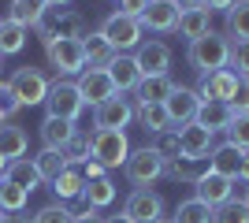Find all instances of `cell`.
<instances>
[{"label":"cell","mask_w":249,"mask_h":223,"mask_svg":"<svg viewBox=\"0 0 249 223\" xmlns=\"http://www.w3.org/2000/svg\"><path fill=\"white\" fill-rule=\"evenodd\" d=\"M104 223H134L126 212H119V216H104Z\"/></svg>","instance_id":"obj_51"},{"label":"cell","mask_w":249,"mask_h":223,"mask_svg":"<svg viewBox=\"0 0 249 223\" xmlns=\"http://www.w3.org/2000/svg\"><path fill=\"white\" fill-rule=\"evenodd\" d=\"M82 175H86V182H89V179H104V175H108V168H104V164H97V160H86V164H82Z\"/></svg>","instance_id":"obj_46"},{"label":"cell","mask_w":249,"mask_h":223,"mask_svg":"<svg viewBox=\"0 0 249 223\" xmlns=\"http://www.w3.org/2000/svg\"><path fill=\"white\" fill-rule=\"evenodd\" d=\"M82 201L89 205V208H104V205L115 201V182L104 175V179H89L82 190Z\"/></svg>","instance_id":"obj_31"},{"label":"cell","mask_w":249,"mask_h":223,"mask_svg":"<svg viewBox=\"0 0 249 223\" xmlns=\"http://www.w3.org/2000/svg\"><path fill=\"white\" fill-rule=\"evenodd\" d=\"M227 104L234 108V116H246V112H249V78H246V74H238V86H234V97H231Z\"/></svg>","instance_id":"obj_42"},{"label":"cell","mask_w":249,"mask_h":223,"mask_svg":"<svg viewBox=\"0 0 249 223\" xmlns=\"http://www.w3.org/2000/svg\"><path fill=\"white\" fill-rule=\"evenodd\" d=\"M63 160H67L71 168H82L86 160H93V149H89V134H82V130H78V134H74V138L63 145Z\"/></svg>","instance_id":"obj_38"},{"label":"cell","mask_w":249,"mask_h":223,"mask_svg":"<svg viewBox=\"0 0 249 223\" xmlns=\"http://www.w3.org/2000/svg\"><path fill=\"white\" fill-rule=\"evenodd\" d=\"M227 37H234V45L249 41V0H234L227 11Z\"/></svg>","instance_id":"obj_33"},{"label":"cell","mask_w":249,"mask_h":223,"mask_svg":"<svg viewBox=\"0 0 249 223\" xmlns=\"http://www.w3.org/2000/svg\"><path fill=\"white\" fill-rule=\"evenodd\" d=\"M205 171H208V160H197V156H178L175 164H167L164 175H171L175 182H186V186H194V182H197Z\"/></svg>","instance_id":"obj_29"},{"label":"cell","mask_w":249,"mask_h":223,"mask_svg":"<svg viewBox=\"0 0 249 223\" xmlns=\"http://www.w3.org/2000/svg\"><path fill=\"white\" fill-rule=\"evenodd\" d=\"M175 82H171V74H142V82H138V104H164L167 97H171Z\"/></svg>","instance_id":"obj_22"},{"label":"cell","mask_w":249,"mask_h":223,"mask_svg":"<svg viewBox=\"0 0 249 223\" xmlns=\"http://www.w3.org/2000/svg\"><path fill=\"white\" fill-rule=\"evenodd\" d=\"M26 201H30V193L22 190V186H15V182L0 179V208L4 212H22L26 208Z\"/></svg>","instance_id":"obj_39"},{"label":"cell","mask_w":249,"mask_h":223,"mask_svg":"<svg viewBox=\"0 0 249 223\" xmlns=\"http://www.w3.org/2000/svg\"><path fill=\"white\" fill-rule=\"evenodd\" d=\"M26 34H30L26 26H19V22L4 19V22H0V56H15V52H22Z\"/></svg>","instance_id":"obj_32"},{"label":"cell","mask_w":249,"mask_h":223,"mask_svg":"<svg viewBox=\"0 0 249 223\" xmlns=\"http://www.w3.org/2000/svg\"><path fill=\"white\" fill-rule=\"evenodd\" d=\"M89 149H93V160L104 164V168H123L126 156H130L126 130H93L89 134Z\"/></svg>","instance_id":"obj_2"},{"label":"cell","mask_w":249,"mask_h":223,"mask_svg":"<svg viewBox=\"0 0 249 223\" xmlns=\"http://www.w3.org/2000/svg\"><path fill=\"white\" fill-rule=\"evenodd\" d=\"M52 190H56V197L60 201H74V197H82V190H86V175H82V168H67L60 171V179L52 182Z\"/></svg>","instance_id":"obj_28"},{"label":"cell","mask_w":249,"mask_h":223,"mask_svg":"<svg viewBox=\"0 0 249 223\" xmlns=\"http://www.w3.org/2000/svg\"><path fill=\"white\" fill-rule=\"evenodd\" d=\"M186 4H178V0H149V8L142 11V30H156V34H167L178 26V15H182Z\"/></svg>","instance_id":"obj_10"},{"label":"cell","mask_w":249,"mask_h":223,"mask_svg":"<svg viewBox=\"0 0 249 223\" xmlns=\"http://www.w3.org/2000/svg\"><path fill=\"white\" fill-rule=\"evenodd\" d=\"M4 179L8 182H15V186H22V190L26 193H34L37 190V186H41V175H37V164H34V160H11L8 164V171H4Z\"/></svg>","instance_id":"obj_26"},{"label":"cell","mask_w":249,"mask_h":223,"mask_svg":"<svg viewBox=\"0 0 249 223\" xmlns=\"http://www.w3.org/2000/svg\"><path fill=\"white\" fill-rule=\"evenodd\" d=\"M49 64L56 67V74H82L86 71V49L78 37H56L45 45Z\"/></svg>","instance_id":"obj_4"},{"label":"cell","mask_w":249,"mask_h":223,"mask_svg":"<svg viewBox=\"0 0 249 223\" xmlns=\"http://www.w3.org/2000/svg\"><path fill=\"white\" fill-rule=\"evenodd\" d=\"M78 134V127H74L71 119H56V116H45L41 119V141H45V149H60L63 153V145Z\"/></svg>","instance_id":"obj_24"},{"label":"cell","mask_w":249,"mask_h":223,"mask_svg":"<svg viewBox=\"0 0 249 223\" xmlns=\"http://www.w3.org/2000/svg\"><path fill=\"white\" fill-rule=\"evenodd\" d=\"M45 108H49V116L71 119V123H74V119L82 116L86 101H82V93H78V86H74V82H52L49 97H45Z\"/></svg>","instance_id":"obj_8"},{"label":"cell","mask_w":249,"mask_h":223,"mask_svg":"<svg viewBox=\"0 0 249 223\" xmlns=\"http://www.w3.org/2000/svg\"><path fill=\"white\" fill-rule=\"evenodd\" d=\"M108 78L115 82V89L119 93H126V89H138V82H142V71H138V60L130 52H119L108 64Z\"/></svg>","instance_id":"obj_21"},{"label":"cell","mask_w":249,"mask_h":223,"mask_svg":"<svg viewBox=\"0 0 249 223\" xmlns=\"http://www.w3.org/2000/svg\"><path fill=\"white\" fill-rule=\"evenodd\" d=\"M0 60H4V56H0ZM0 86H4V78H0Z\"/></svg>","instance_id":"obj_57"},{"label":"cell","mask_w":249,"mask_h":223,"mask_svg":"<svg viewBox=\"0 0 249 223\" xmlns=\"http://www.w3.org/2000/svg\"><path fill=\"white\" fill-rule=\"evenodd\" d=\"M212 223H249V205L242 197H231L212 208Z\"/></svg>","instance_id":"obj_37"},{"label":"cell","mask_w":249,"mask_h":223,"mask_svg":"<svg viewBox=\"0 0 249 223\" xmlns=\"http://www.w3.org/2000/svg\"><path fill=\"white\" fill-rule=\"evenodd\" d=\"M123 171H126V179L134 182V186H153V182L167 171V164L145 145V149H130V156H126Z\"/></svg>","instance_id":"obj_7"},{"label":"cell","mask_w":249,"mask_h":223,"mask_svg":"<svg viewBox=\"0 0 249 223\" xmlns=\"http://www.w3.org/2000/svg\"><path fill=\"white\" fill-rule=\"evenodd\" d=\"M26 145H30V138H26L22 127H15V123H4V127H0V156L22 160L26 156Z\"/></svg>","instance_id":"obj_27"},{"label":"cell","mask_w":249,"mask_h":223,"mask_svg":"<svg viewBox=\"0 0 249 223\" xmlns=\"http://www.w3.org/2000/svg\"><path fill=\"white\" fill-rule=\"evenodd\" d=\"M123 212L134 223H156V220H164V197L156 190H149V186H138V190L126 197Z\"/></svg>","instance_id":"obj_9"},{"label":"cell","mask_w":249,"mask_h":223,"mask_svg":"<svg viewBox=\"0 0 249 223\" xmlns=\"http://www.w3.org/2000/svg\"><path fill=\"white\" fill-rule=\"evenodd\" d=\"M149 149H153L164 164H175V160L182 156V149H178V130H160V134H153Z\"/></svg>","instance_id":"obj_36"},{"label":"cell","mask_w":249,"mask_h":223,"mask_svg":"<svg viewBox=\"0 0 249 223\" xmlns=\"http://www.w3.org/2000/svg\"><path fill=\"white\" fill-rule=\"evenodd\" d=\"M0 127H4V119H0Z\"/></svg>","instance_id":"obj_58"},{"label":"cell","mask_w":249,"mask_h":223,"mask_svg":"<svg viewBox=\"0 0 249 223\" xmlns=\"http://www.w3.org/2000/svg\"><path fill=\"white\" fill-rule=\"evenodd\" d=\"M171 223H212V208L205 201H197V197H186V201H178Z\"/></svg>","instance_id":"obj_35"},{"label":"cell","mask_w":249,"mask_h":223,"mask_svg":"<svg viewBox=\"0 0 249 223\" xmlns=\"http://www.w3.org/2000/svg\"><path fill=\"white\" fill-rule=\"evenodd\" d=\"M19 112V101H15V93H11V86L4 82L0 86V119H11Z\"/></svg>","instance_id":"obj_44"},{"label":"cell","mask_w":249,"mask_h":223,"mask_svg":"<svg viewBox=\"0 0 249 223\" xmlns=\"http://www.w3.org/2000/svg\"><path fill=\"white\" fill-rule=\"evenodd\" d=\"M115 4H119V0H115Z\"/></svg>","instance_id":"obj_59"},{"label":"cell","mask_w":249,"mask_h":223,"mask_svg":"<svg viewBox=\"0 0 249 223\" xmlns=\"http://www.w3.org/2000/svg\"><path fill=\"white\" fill-rule=\"evenodd\" d=\"M82 49H86V67H93V71H108V64L119 56L112 45L104 41L101 30H97V34H86V37H82Z\"/></svg>","instance_id":"obj_23"},{"label":"cell","mask_w":249,"mask_h":223,"mask_svg":"<svg viewBox=\"0 0 249 223\" xmlns=\"http://www.w3.org/2000/svg\"><path fill=\"white\" fill-rule=\"evenodd\" d=\"M134 119V104L123 93H115L112 101H104L101 108H93V130H123Z\"/></svg>","instance_id":"obj_12"},{"label":"cell","mask_w":249,"mask_h":223,"mask_svg":"<svg viewBox=\"0 0 249 223\" xmlns=\"http://www.w3.org/2000/svg\"><path fill=\"white\" fill-rule=\"evenodd\" d=\"M45 4H49V8H67L71 0H45Z\"/></svg>","instance_id":"obj_52"},{"label":"cell","mask_w":249,"mask_h":223,"mask_svg":"<svg viewBox=\"0 0 249 223\" xmlns=\"http://www.w3.org/2000/svg\"><path fill=\"white\" fill-rule=\"evenodd\" d=\"M194 4H201L205 11H231L234 8V0H194Z\"/></svg>","instance_id":"obj_48"},{"label":"cell","mask_w":249,"mask_h":223,"mask_svg":"<svg viewBox=\"0 0 249 223\" xmlns=\"http://www.w3.org/2000/svg\"><path fill=\"white\" fill-rule=\"evenodd\" d=\"M134 60H138V71L142 74H167L171 67V49L164 41H142L134 49Z\"/></svg>","instance_id":"obj_15"},{"label":"cell","mask_w":249,"mask_h":223,"mask_svg":"<svg viewBox=\"0 0 249 223\" xmlns=\"http://www.w3.org/2000/svg\"><path fill=\"white\" fill-rule=\"evenodd\" d=\"M45 15H49V4L45 0H11V22H19V26H26V30H37L45 22Z\"/></svg>","instance_id":"obj_25"},{"label":"cell","mask_w":249,"mask_h":223,"mask_svg":"<svg viewBox=\"0 0 249 223\" xmlns=\"http://www.w3.org/2000/svg\"><path fill=\"white\" fill-rule=\"evenodd\" d=\"M178 4H194V0H178Z\"/></svg>","instance_id":"obj_55"},{"label":"cell","mask_w":249,"mask_h":223,"mask_svg":"<svg viewBox=\"0 0 249 223\" xmlns=\"http://www.w3.org/2000/svg\"><path fill=\"white\" fill-rule=\"evenodd\" d=\"M186 60H190V67H194L201 78L212 74V71H223V67L231 64V37H227V34H219V30L201 34L197 41H190Z\"/></svg>","instance_id":"obj_1"},{"label":"cell","mask_w":249,"mask_h":223,"mask_svg":"<svg viewBox=\"0 0 249 223\" xmlns=\"http://www.w3.org/2000/svg\"><path fill=\"white\" fill-rule=\"evenodd\" d=\"M231 64H234V74H246L249 78V41L231 45Z\"/></svg>","instance_id":"obj_43"},{"label":"cell","mask_w":249,"mask_h":223,"mask_svg":"<svg viewBox=\"0 0 249 223\" xmlns=\"http://www.w3.org/2000/svg\"><path fill=\"white\" fill-rule=\"evenodd\" d=\"M238 186H242V201L249 205V186H246V182H238Z\"/></svg>","instance_id":"obj_54"},{"label":"cell","mask_w":249,"mask_h":223,"mask_svg":"<svg viewBox=\"0 0 249 223\" xmlns=\"http://www.w3.org/2000/svg\"><path fill=\"white\" fill-rule=\"evenodd\" d=\"M242 160H246V149L231 145V141H223V145H212V153H208V168L216 171V175L238 179V171H242Z\"/></svg>","instance_id":"obj_19"},{"label":"cell","mask_w":249,"mask_h":223,"mask_svg":"<svg viewBox=\"0 0 249 223\" xmlns=\"http://www.w3.org/2000/svg\"><path fill=\"white\" fill-rule=\"evenodd\" d=\"M186 41H197L201 34L212 30V11H205L201 4H186L182 8V15H178V26H175Z\"/></svg>","instance_id":"obj_20"},{"label":"cell","mask_w":249,"mask_h":223,"mask_svg":"<svg viewBox=\"0 0 249 223\" xmlns=\"http://www.w3.org/2000/svg\"><path fill=\"white\" fill-rule=\"evenodd\" d=\"M156 223H171V220H156Z\"/></svg>","instance_id":"obj_56"},{"label":"cell","mask_w":249,"mask_h":223,"mask_svg":"<svg viewBox=\"0 0 249 223\" xmlns=\"http://www.w3.org/2000/svg\"><path fill=\"white\" fill-rule=\"evenodd\" d=\"M101 34H104V41L112 45L115 52H130V49L142 45V22L130 19V15H123V11H112V15L101 22Z\"/></svg>","instance_id":"obj_3"},{"label":"cell","mask_w":249,"mask_h":223,"mask_svg":"<svg viewBox=\"0 0 249 223\" xmlns=\"http://www.w3.org/2000/svg\"><path fill=\"white\" fill-rule=\"evenodd\" d=\"M34 164H37V175H41V182H56V179H60V171L67 168V160H63L60 149H41V153L34 156Z\"/></svg>","instance_id":"obj_34"},{"label":"cell","mask_w":249,"mask_h":223,"mask_svg":"<svg viewBox=\"0 0 249 223\" xmlns=\"http://www.w3.org/2000/svg\"><path fill=\"white\" fill-rule=\"evenodd\" d=\"M194 197H197V201H205L208 208H216V205H223V201H231V197H234V179L216 175V171L208 168L205 175L194 182Z\"/></svg>","instance_id":"obj_13"},{"label":"cell","mask_w":249,"mask_h":223,"mask_svg":"<svg viewBox=\"0 0 249 223\" xmlns=\"http://www.w3.org/2000/svg\"><path fill=\"white\" fill-rule=\"evenodd\" d=\"M194 123H201L208 134H227V127L234 123V108H231L227 101H201Z\"/></svg>","instance_id":"obj_16"},{"label":"cell","mask_w":249,"mask_h":223,"mask_svg":"<svg viewBox=\"0 0 249 223\" xmlns=\"http://www.w3.org/2000/svg\"><path fill=\"white\" fill-rule=\"evenodd\" d=\"M74 223H104V216L97 212V208H89V205H86L82 212H74Z\"/></svg>","instance_id":"obj_47"},{"label":"cell","mask_w":249,"mask_h":223,"mask_svg":"<svg viewBox=\"0 0 249 223\" xmlns=\"http://www.w3.org/2000/svg\"><path fill=\"white\" fill-rule=\"evenodd\" d=\"M234 182H246V186H249V153H246V160H242V171H238V179H234Z\"/></svg>","instance_id":"obj_50"},{"label":"cell","mask_w":249,"mask_h":223,"mask_svg":"<svg viewBox=\"0 0 249 223\" xmlns=\"http://www.w3.org/2000/svg\"><path fill=\"white\" fill-rule=\"evenodd\" d=\"M37 34H41V41H56V37H78L82 41L86 37V19L78 15V11H60V8H49V15H45V22L37 26Z\"/></svg>","instance_id":"obj_6"},{"label":"cell","mask_w":249,"mask_h":223,"mask_svg":"<svg viewBox=\"0 0 249 223\" xmlns=\"http://www.w3.org/2000/svg\"><path fill=\"white\" fill-rule=\"evenodd\" d=\"M234 86H238V74L231 71V67H223V71H212V74L201 78L197 97L201 101H231V97H234Z\"/></svg>","instance_id":"obj_17"},{"label":"cell","mask_w":249,"mask_h":223,"mask_svg":"<svg viewBox=\"0 0 249 223\" xmlns=\"http://www.w3.org/2000/svg\"><path fill=\"white\" fill-rule=\"evenodd\" d=\"M30 223H74V212H67L63 205H45V208H37Z\"/></svg>","instance_id":"obj_41"},{"label":"cell","mask_w":249,"mask_h":223,"mask_svg":"<svg viewBox=\"0 0 249 223\" xmlns=\"http://www.w3.org/2000/svg\"><path fill=\"white\" fill-rule=\"evenodd\" d=\"M11 93L19 101V108H34V104H45V97H49V78H45L37 67H19V71L11 74Z\"/></svg>","instance_id":"obj_5"},{"label":"cell","mask_w":249,"mask_h":223,"mask_svg":"<svg viewBox=\"0 0 249 223\" xmlns=\"http://www.w3.org/2000/svg\"><path fill=\"white\" fill-rule=\"evenodd\" d=\"M149 8V0H119V11L130 15V19H142V11Z\"/></svg>","instance_id":"obj_45"},{"label":"cell","mask_w":249,"mask_h":223,"mask_svg":"<svg viewBox=\"0 0 249 223\" xmlns=\"http://www.w3.org/2000/svg\"><path fill=\"white\" fill-rule=\"evenodd\" d=\"M227 141L249 153V112H246V116H234V123L227 127Z\"/></svg>","instance_id":"obj_40"},{"label":"cell","mask_w":249,"mask_h":223,"mask_svg":"<svg viewBox=\"0 0 249 223\" xmlns=\"http://www.w3.org/2000/svg\"><path fill=\"white\" fill-rule=\"evenodd\" d=\"M164 108H167V116H171V123H175V130H178V127H186V123L197 119L201 97H197V89H190V86H175L171 97L164 101Z\"/></svg>","instance_id":"obj_14"},{"label":"cell","mask_w":249,"mask_h":223,"mask_svg":"<svg viewBox=\"0 0 249 223\" xmlns=\"http://www.w3.org/2000/svg\"><path fill=\"white\" fill-rule=\"evenodd\" d=\"M78 93H82V101L86 104H93V108H101L104 101H112L119 89H115V82L108 78V71H93V67H86L82 74H78Z\"/></svg>","instance_id":"obj_11"},{"label":"cell","mask_w":249,"mask_h":223,"mask_svg":"<svg viewBox=\"0 0 249 223\" xmlns=\"http://www.w3.org/2000/svg\"><path fill=\"white\" fill-rule=\"evenodd\" d=\"M138 123L149 130V134H160V130H175V123H171V116H167L164 104H138Z\"/></svg>","instance_id":"obj_30"},{"label":"cell","mask_w":249,"mask_h":223,"mask_svg":"<svg viewBox=\"0 0 249 223\" xmlns=\"http://www.w3.org/2000/svg\"><path fill=\"white\" fill-rule=\"evenodd\" d=\"M0 223H30V220L22 212H4V208H0Z\"/></svg>","instance_id":"obj_49"},{"label":"cell","mask_w":249,"mask_h":223,"mask_svg":"<svg viewBox=\"0 0 249 223\" xmlns=\"http://www.w3.org/2000/svg\"><path fill=\"white\" fill-rule=\"evenodd\" d=\"M212 138H216V134H208L201 123H186V127H178V149H182V156L208 160V153H212Z\"/></svg>","instance_id":"obj_18"},{"label":"cell","mask_w":249,"mask_h":223,"mask_svg":"<svg viewBox=\"0 0 249 223\" xmlns=\"http://www.w3.org/2000/svg\"><path fill=\"white\" fill-rule=\"evenodd\" d=\"M8 164H11L8 156H0V179H4V171H8Z\"/></svg>","instance_id":"obj_53"}]
</instances>
